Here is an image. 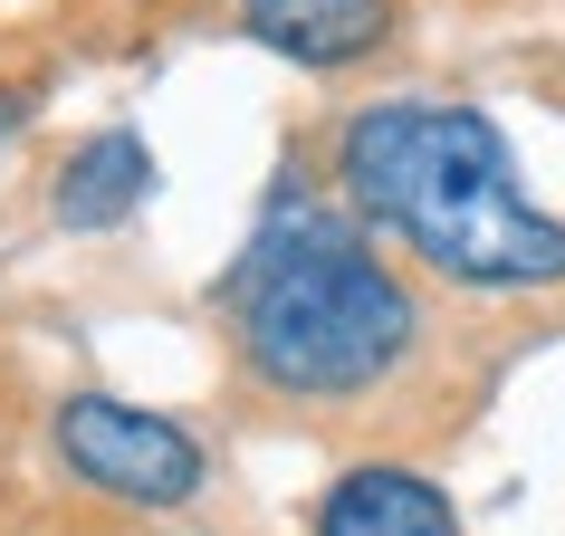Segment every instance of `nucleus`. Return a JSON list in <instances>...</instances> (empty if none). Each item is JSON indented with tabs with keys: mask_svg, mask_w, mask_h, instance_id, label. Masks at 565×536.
<instances>
[{
	"mask_svg": "<svg viewBox=\"0 0 565 536\" xmlns=\"http://www.w3.org/2000/svg\"><path fill=\"white\" fill-rule=\"evenodd\" d=\"M335 192L450 288H565V221L527 202L508 135L460 96H393L345 116Z\"/></svg>",
	"mask_w": 565,
	"mask_h": 536,
	"instance_id": "1",
	"label": "nucleus"
},
{
	"mask_svg": "<svg viewBox=\"0 0 565 536\" xmlns=\"http://www.w3.org/2000/svg\"><path fill=\"white\" fill-rule=\"evenodd\" d=\"M221 298H231L239 364L268 393H298V403L374 393L422 345L413 288L307 182H278V202L259 211V231H249V249H239Z\"/></svg>",
	"mask_w": 565,
	"mask_h": 536,
	"instance_id": "2",
	"label": "nucleus"
},
{
	"mask_svg": "<svg viewBox=\"0 0 565 536\" xmlns=\"http://www.w3.org/2000/svg\"><path fill=\"white\" fill-rule=\"evenodd\" d=\"M49 441H58L67 479H87L96 499H125V507H182V499H202V479H211L202 441L182 421L145 412V403H116V393H67Z\"/></svg>",
	"mask_w": 565,
	"mask_h": 536,
	"instance_id": "3",
	"label": "nucleus"
},
{
	"mask_svg": "<svg viewBox=\"0 0 565 536\" xmlns=\"http://www.w3.org/2000/svg\"><path fill=\"white\" fill-rule=\"evenodd\" d=\"M317 536H460V507L441 499V479L403 470V460H355L327 479Z\"/></svg>",
	"mask_w": 565,
	"mask_h": 536,
	"instance_id": "4",
	"label": "nucleus"
},
{
	"mask_svg": "<svg viewBox=\"0 0 565 536\" xmlns=\"http://www.w3.org/2000/svg\"><path fill=\"white\" fill-rule=\"evenodd\" d=\"M239 30L298 67H355L393 39V0H239Z\"/></svg>",
	"mask_w": 565,
	"mask_h": 536,
	"instance_id": "5",
	"label": "nucleus"
},
{
	"mask_svg": "<svg viewBox=\"0 0 565 536\" xmlns=\"http://www.w3.org/2000/svg\"><path fill=\"white\" fill-rule=\"evenodd\" d=\"M145 192H153V144L125 135V125H106V135H87V144L58 163L49 211H58L67 231H116V221L145 211Z\"/></svg>",
	"mask_w": 565,
	"mask_h": 536,
	"instance_id": "6",
	"label": "nucleus"
},
{
	"mask_svg": "<svg viewBox=\"0 0 565 536\" xmlns=\"http://www.w3.org/2000/svg\"><path fill=\"white\" fill-rule=\"evenodd\" d=\"M0 125H10V106H0Z\"/></svg>",
	"mask_w": 565,
	"mask_h": 536,
	"instance_id": "7",
	"label": "nucleus"
}]
</instances>
